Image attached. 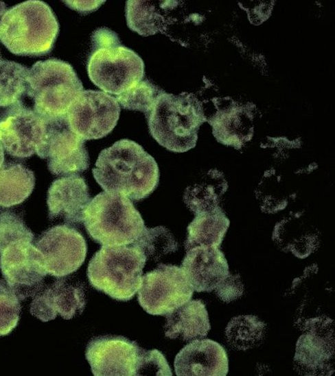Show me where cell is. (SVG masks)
<instances>
[{"mask_svg": "<svg viewBox=\"0 0 335 376\" xmlns=\"http://www.w3.org/2000/svg\"><path fill=\"white\" fill-rule=\"evenodd\" d=\"M92 173L105 192L133 201L147 198L159 181V169L154 158L140 145L126 138L102 150Z\"/></svg>", "mask_w": 335, "mask_h": 376, "instance_id": "cell-1", "label": "cell"}, {"mask_svg": "<svg viewBox=\"0 0 335 376\" xmlns=\"http://www.w3.org/2000/svg\"><path fill=\"white\" fill-rule=\"evenodd\" d=\"M146 260L132 244L102 246L89 261V283L114 299L129 301L141 287Z\"/></svg>", "mask_w": 335, "mask_h": 376, "instance_id": "cell-6", "label": "cell"}, {"mask_svg": "<svg viewBox=\"0 0 335 376\" xmlns=\"http://www.w3.org/2000/svg\"><path fill=\"white\" fill-rule=\"evenodd\" d=\"M227 187L222 173L211 169L207 172L203 181L195 183L185 189L183 200L195 215L213 212L220 208V200Z\"/></svg>", "mask_w": 335, "mask_h": 376, "instance_id": "cell-23", "label": "cell"}, {"mask_svg": "<svg viewBox=\"0 0 335 376\" xmlns=\"http://www.w3.org/2000/svg\"><path fill=\"white\" fill-rule=\"evenodd\" d=\"M5 12H6V5L3 1H0V23L2 18V16H3Z\"/></svg>", "mask_w": 335, "mask_h": 376, "instance_id": "cell-36", "label": "cell"}, {"mask_svg": "<svg viewBox=\"0 0 335 376\" xmlns=\"http://www.w3.org/2000/svg\"><path fill=\"white\" fill-rule=\"evenodd\" d=\"M181 268L198 292H211L229 274L227 261L219 247H195L187 250Z\"/></svg>", "mask_w": 335, "mask_h": 376, "instance_id": "cell-19", "label": "cell"}, {"mask_svg": "<svg viewBox=\"0 0 335 376\" xmlns=\"http://www.w3.org/2000/svg\"><path fill=\"white\" fill-rule=\"evenodd\" d=\"M32 242L19 240L0 251V269L3 277L0 286L19 301L34 297L44 286L47 275L41 254Z\"/></svg>", "mask_w": 335, "mask_h": 376, "instance_id": "cell-8", "label": "cell"}, {"mask_svg": "<svg viewBox=\"0 0 335 376\" xmlns=\"http://www.w3.org/2000/svg\"><path fill=\"white\" fill-rule=\"evenodd\" d=\"M56 278L36 294L30 305L31 314L43 322L54 320L58 314L69 320L85 308L84 284L66 276Z\"/></svg>", "mask_w": 335, "mask_h": 376, "instance_id": "cell-16", "label": "cell"}, {"mask_svg": "<svg viewBox=\"0 0 335 376\" xmlns=\"http://www.w3.org/2000/svg\"><path fill=\"white\" fill-rule=\"evenodd\" d=\"M214 290L218 298L227 303L240 298L244 292L240 275L229 273L217 285Z\"/></svg>", "mask_w": 335, "mask_h": 376, "instance_id": "cell-34", "label": "cell"}, {"mask_svg": "<svg viewBox=\"0 0 335 376\" xmlns=\"http://www.w3.org/2000/svg\"><path fill=\"white\" fill-rule=\"evenodd\" d=\"M142 348L122 336L104 335L91 338L85 357L95 376H132Z\"/></svg>", "mask_w": 335, "mask_h": 376, "instance_id": "cell-14", "label": "cell"}, {"mask_svg": "<svg viewBox=\"0 0 335 376\" xmlns=\"http://www.w3.org/2000/svg\"><path fill=\"white\" fill-rule=\"evenodd\" d=\"M157 8L154 1H127L126 18L128 27L143 36L162 32L164 18Z\"/></svg>", "mask_w": 335, "mask_h": 376, "instance_id": "cell-28", "label": "cell"}, {"mask_svg": "<svg viewBox=\"0 0 335 376\" xmlns=\"http://www.w3.org/2000/svg\"><path fill=\"white\" fill-rule=\"evenodd\" d=\"M4 161V151L2 145L0 142V168L3 165Z\"/></svg>", "mask_w": 335, "mask_h": 376, "instance_id": "cell-37", "label": "cell"}, {"mask_svg": "<svg viewBox=\"0 0 335 376\" xmlns=\"http://www.w3.org/2000/svg\"><path fill=\"white\" fill-rule=\"evenodd\" d=\"M86 64L90 80L103 92L119 95L143 80L144 62L133 50L120 44L117 34L106 27L93 32Z\"/></svg>", "mask_w": 335, "mask_h": 376, "instance_id": "cell-2", "label": "cell"}, {"mask_svg": "<svg viewBox=\"0 0 335 376\" xmlns=\"http://www.w3.org/2000/svg\"><path fill=\"white\" fill-rule=\"evenodd\" d=\"M273 240L284 251L304 259L319 247V231L313 227L290 219H284L276 224Z\"/></svg>", "mask_w": 335, "mask_h": 376, "instance_id": "cell-21", "label": "cell"}, {"mask_svg": "<svg viewBox=\"0 0 335 376\" xmlns=\"http://www.w3.org/2000/svg\"><path fill=\"white\" fill-rule=\"evenodd\" d=\"M135 375H168L172 372L165 356L157 349L142 348L139 358Z\"/></svg>", "mask_w": 335, "mask_h": 376, "instance_id": "cell-33", "label": "cell"}, {"mask_svg": "<svg viewBox=\"0 0 335 376\" xmlns=\"http://www.w3.org/2000/svg\"><path fill=\"white\" fill-rule=\"evenodd\" d=\"M43 118L45 131L36 153L41 158L47 159L50 173L70 175L86 171L90 163L85 140L71 131L67 114Z\"/></svg>", "mask_w": 335, "mask_h": 376, "instance_id": "cell-9", "label": "cell"}, {"mask_svg": "<svg viewBox=\"0 0 335 376\" xmlns=\"http://www.w3.org/2000/svg\"><path fill=\"white\" fill-rule=\"evenodd\" d=\"M165 335L183 341L201 339L211 329L205 304L200 299L189 300L165 314Z\"/></svg>", "mask_w": 335, "mask_h": 376, "instance_id": "cell-20", "label": "cell"}, {"mask_svg": "<svg viewBox=\"0 0 335 376\" xmlns=\"http://www.w3.org/2000/svg\"><path fill=\"white\" fill-rule=\"evenodd\" d=\"M132 245L138 247L147 259L154 261H158L165 255L178 249V243L173 234L163 226L146 227Z\"/></svg>", "mask_w": 335, "mask_h": 376, "instance_id": "cell-29", "label": "cell"}, {"mask_svg": "<svg viewBox=\"0 0 335 376\" xmlns=\"http://www.w3.org/2000/svg\"><path fill=\"white\" fill-rule=\"evenodd\" d=\"M27 82L26 94L34 101V111L43 118L66 115L84 90L72 66L56 58L34 64Z\"/></svg>", "mask_w": 335, "mask_h": 376, "instance_id": "cell-7", "label": "cell"}, {"mask_svg": "<svg viewBox=\"0 0 335 376\" xmlns=\"http://www.w3.org/2000/svg\"><path fill=\"white\" fill-rule=\"evenodd\" d=\"M330 318L316 320L304 325L307 331L299 338L295 349V368L304 375H323L333 369L334 338Z\"/></svg>", "mask_w": 335, "mask_h": 376, "instance_id": "cell-15", "label": "cell"}, {"mask_svg": "<svg viewBox=\"0 0 335 376\" xmlns=\"http://www.w3.org/2000/svg\"><path fill=\"white\" fill-rule=\"evenodd\" d=\"M21 309L19 299L0 286V336L8 335L16 327Z\"/></svg>", "mask_w": 335, "mask_h": 376, "instance_id": "cell-32", "label": "cell"}, {"mask_svg": "<svg viewBox=\"0 0 335 376\" xmlns=\"http://www.w3.org/2000/svg\"><path fill=\"white\" fill-rule=\"evenodd\" d=\"M229 225V219L221 208L196 214L187 229L185 250L195 247H219Z\"/></svg>", "mask_w": 335, "mask_h": 376, "instance_id": "cell-22", "label": "cell"}, {"mask_svg": "<svg viewBox=\"0 0 335 376\" xmlns=\"http://www.w3.org/2000/svg\"><path fill=\"white\" fill-rule=\"evenodd\" d=\"M138 291V301L143 309L161 316L189 301L194 292L181 267L165 264H158L142 277Z\"/></svg>", "mask_w": 335, "mask_h": 376, "instance_id": "cell-10", "label": "cell"}, {"mask_svg": "<svg viewBox=\"0 0 335 376\" xmlns=\"http://www.w3.org/2000/svg\"><path fill=\"white\" fill-rule=\"evenodd\" d=\"M35 185L34 173L20 163L7 162L0 168V206L9 208L24 201Z\"/></svg>", "mask_w": 335, "mask_h": 376, "instance_id": "cell-24", "label": "cell"}, {"mask_svg": "<svg viewBox=\"0 0 335 376\" xmlns=\"http://www.w3.org/2000/svg\"><path fill=\"white\" fill-rule=\"evenodd\" d=\"M21 239L34 240V234L21 216L10 211L0 214V251Z\"/></svg>", "mask_w": 335, "mask_h": 376, "instance_id": "cell-31", "label": "cell"}, {"mask_svg": "<svg viewBox=\"0 0 335 376\" xmlns=\"http://www.w3.org/2000/svg\"><path fill=\"white\" fill-rule=\"evenodd\" d=\"M209 122L217 140L235 149L241 147L253 135L250 118L242 112L233 111L220 114Z\"/></svg>", "mask_w": 335, "mask_h": 376, "instance_id": "cell-26", "label": "cell"}, {"mask_svg": "<svg viewBox=\"0 0 335 376\" xmlns=\"http://www.w3.org/2000/svg\"><path fill=\"white\" fill-rule=\"evenodd\" d=\"M28 73L26 66L0 58V108L22 103L27 91Z\"/></svg>", "mask_w": 335, "mask_h": 376, "instance_id": "cell-27", "label": "cell"}, {"mask_svg": "<svg viewBox=\"0 0 335 376\" xmlns=\"http://www.w3.org/2000/svg\"><path fill=\"white\" fill-rule=\"evenodd\" d=\"M266 324L257 316L243 314L233 317L225 328V336L232 349L246 351L264 339Z\"/></svg>", "mask_w": 335, "mask_h": 376, "instance_id": "cell-25", "label": "cell"}, {"mask_svg": "<svg viewBox=\"0 0 335 376\" xmlns=\"http://www.w3.org/2000/svg\"><path fill=\"white\" fill-rule=\"evenodd\" d=\"M121 108L116 98L100 90H84L69 108L67 118L71 131L83 140H96L116 126Z\"/></svg>", "mask_w": 335, "mask_h": 376, "instance_id": "cell-11", "label": "cell"}, {"mask_svg": "<svg viewBox=\"0 0 335 376\" xmlns=\"http://www.w3.org/2000/svg\"><path fill=\"white\" fill-rule=\"evenodd\" d=\"M67 6L82 14L97 10L105 1H62Z\"/></svg>", "mask_w": 335, "mask_h": 376, "instance_id": "cell-35", "label": "cell"}, {"mask_svg": "<svg viewBox=\"0 0 335 376\" xmlns=\"http://www.w3.org/2000/svg\"><path fill=\"white\" fill-rule=\"evenodd\" d=\"M34 246L45 271L55 277L76 271L84 262L87 251L83 236L67 225H56L43 232Z\"/></svg>", "mask_w": 335, "mask_h": 376, "instance_id": "cell-12", "label": "cell"}, {"mask_svg": "<svg viewBox=\"0 0 335 376\" xmlns=\"http://www.w3.org/2000/svg\"><path fill=\"white\" fill-rule=\"evenodd\" d=\"M82 221L91 238L102 246L131 245L146 227L129 198L105 191L91 199Z\"/></svg>", "mask_w": 335, "mask_h": 376, "instance_id": "cell-5", "label": "cell"}, {"mask_svg": "<svg viewBox=\"0 0 335 376\" xmlns=\"http://www.w3.org/2000/svg\"><path fill=\"white\" fill-rule=\"evenodd\" d=\"M59 23L44 1L28 0L7 10L0 23V40L13 54L41 56L53 49Z\"/></svg>", "mask_w": 335, "mask_h": 376, "instance_id": "cell-3", "label": "cell"}, {"mask_svg": "<svg viewBox=\"0 0 335 376\" xmlns=\"http://www.w3.org/2000/svg\"><path fill=\"white\" fill-rule=\"evenodd\" d=\"M90 201L89 188L83 177L74 174L56 179L47 192L49 218H60L67 225L79 224Z\"/></svg>", "mask_w": 335, "mask_h": 376, "instance_id": "cell-18", "label": "cell"}, {"mask_svg": "<svg viewBox=\"0 0 335 376\" xmlns=\"http://www.w3.org/2000/svg\"><path fill=\"white\" fill-rule=\"evenodd\" d=\"M45 131V119L19 103L0 116V142L13 157L24 158L36 153Z\"/></svg>", "mask_w": 335, "mask_h": 376, "instance_id": "cell-13", "label": "cell"}, {"mask_svg": "<svg viewBox=\"0 0 335 376\" xmlns=\"http://www.w3.org/2000/svg\"><path fill=\"white\" fill-rule=\"evenodd\" d=\"M161 90L148 79H145L140 81L115 98L122 108L140 111L146 114L152 108Z\"/></svg>", "mask_w": 335, "mask_h": 376, "instance_id": "cell-30", "label": "cell"}, {"mask_svg": "<svg viewBox=\"0 0 335 376\" xmlns=\"http://www.w3.org/2000/svg\"><path fill=\"white\" fill-rule=\"evenodd\" d=\"M145 116L152 138L168 150L177 153L196 146L198 129L206 121L200 104L191 95H175L163 90Z\"/></svg>", "mask_w": 335, "mask_h": 376, "instance_id": "cell-4", "label": "cell"}, {"mask_svg": "<svg viewBox=\"0 0 335 376\" xmlns=\"http://www.w3.org/2000/svg\"><path fill=\"white\" fill-rule=\"evenodd\" d=\"M174 366L177 376H225L229 360L224 347L211 339H195L176 355Z\"/></svg>", "mask_w": 335, "mask_h": 376, "instance_id": "cell-17", "label": "cell"}]
</instances>
